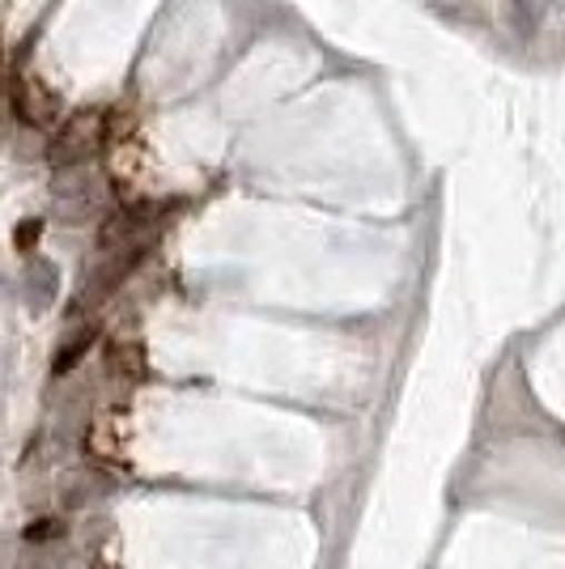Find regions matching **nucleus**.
I'll return each instance as SVG.
<instances>
[{
  "instance_id": "1",
  "label": "nucleus",
  "mask_w": 565,
  "mask_h": 569,
  "mask_svg": "<svg viewBox=\"0 0 565 569\" xmlns=\"http://www.w3.org/2000/svg\"><path fill=\"white\" fill-rule=\"evenodd\" d=\"M102 128H107V116L95 111V107L69 116V123L51 141V162L56 167H81V162H90L98 149H102Z\"/></svg>"
},
{
  "instance_id": "2",
  "label": "nucleus",
  "mask_w": 565,
  "mask_h": 569,
  "mask_svg": "<svg viewBox=\"0 0 565 569\" xmlns=\"http://www.w3.org/2000/svg\"><path fill=\"white\" fill-rule=\"evenodd\" d=\"M13 111L26 119V123H51L56 119V94L43 90V81H13Z\"/></svg>"
},
{
  "instance_id": "3",
  "label": "nucleus",
  "mask_w": 565,
  "mask_h": 569,
  "mask_svg": "<svg viewBox=\"0 0 565 569\" xmlns=\"http://www.w3.org/2000/svg\"><path fill=\"white\" fill-rule=\"evenodd\" d=\"M56 289H60L56 263L34 256V260L26 263V302H30V310H48L56 302Z\"/></svg>"
},
{
  "instance_id": "4",
  "label": "nucleus",
  "mask_w": 565,
  "mask_h": 569,
  "mask_svg": "<svg viewBox=\"0 0 565 569\" xmlns=\"http://www.w3.org/2000/svg\"><path fill=\"white\" fill-rule=\"evenodd\" d=\"M90 340H95V336H90V332H81V336H77V340H72V345H65V349L56 353V375H65L69 366H77V357H81V353H86V349H90Z\"/></svg>"
},
{
  "instance_id": "5",
  "label": "nucleus",
  "mask_w": 565,
  "mask_h": 569,
  "mask_svg": "<svg viewBox=\"0 0 565 569\" xmlns=\"http://www.w3.org/2000/svg\"><path fill=\"white\" fill-rule=\"evenodd\" d=\"M39 221H22V230H18V251H30V242H39Z\"/></svg>"
},
{
  "instance_id": "6",
  "label": "nucleus",
  "mask_w": 565,
  "mask_h": 569,
  "mask_svg": "<svg viewBox=\"0 0 565 569\" xmlns=\"http://www.w3.org/2000/svg\"><path fill=\"white\" fill-rule=\"evenodd\" d=\"M515 4H518V13H523L527 22H536V18L544 13V0H515Z\"/></svg>"
}]
</instances>
